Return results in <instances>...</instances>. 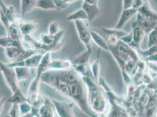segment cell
I'll use <instances>...</instances> for the list:
<instances>
[{"label":"cell","mask_w":157,"mask_h":117,"mask_svg":"<svg viewBox=\"0 0 157 117\" xmlns=\"http://www.w3.org/2000/svg\"><path fill=\"white\" fill-rule=\"evenodd\" d=\"M41 82L73 101L87 115L98 117L89 108L85 85L81 76L73 69L48 70L42 74Z\"/></svg>","instance_id":"1"},{"label":"cell","mask_w":157,"mask_h":117,"mask_svg":"<svg viewBox=\"0 0 157 117\" xmlns=\"http://www.w3.org/2000/svg\"><path fill=\"white\" fill-rule=\"evenodd\" d=\"M109 51L116 58L121 72L132 74L138 62L141 60L136 49L125 43L120 39L116 45H109Z\"/></svg>","instance_id":"2"},{"label":"cell","mask_w":157,"mask_h":117,"mask_svg":"<svg viewBox=\"0 0 157 117\" xmlns=\"http://www.w3.org/2000/svg\"><path fill=\"white\" fill-rule=\"evenodd\" d=\"M87 90V98L89 108L95 114L102 115L107 109V97L103 89L93 78L82 76Z\"/></svg>","instance_id":"3"},{"label":"cell","mask_w":157,"mask_h":117,"mask_svg":"<svg viewBox=\"0 0 157 117\" xmlns=\"http://www.w3.org/2000/svg\"><path fill=\"white\" fill-rule=\"evenodd\" d=\"M51 53H45L39 66L36 68L35 77L31 81L28 87L26 98L28 101L33 105H39L42 101L39 89L41 83V77L44 72L48 70V65L52 60Z\"/></svg>","instance_id":"4"},{"label":"cell","mask_w":157,"mask_h":117,"mask_svg":"<svg viewBox=\"0 0 157 117\" xmlns=\"http://www.w3.org/2000/svg\"><path fill=\"white\" fill-rule=\"evenodd\" d=\"M0 72L8 87L12 92V96L6 101L12 104H18L24 101H28L26 96L20 89L19 81L17 78L14 69L10 67L0 60Z\"/></svg>","instance_id":"5"},{"label":"cell","mask_w":157,"mask_h":117,"mask_svg":"<svg viewBox=\"0 0 157 117\" xmlns=\"http://www.w3.org/2000/svg\"><path fill=\"white\" fill-rule=\"evenodd\" d=\"M88 22H89L87 21L82 20L74 21L80 41L85 45L87 51H92L93 41L90 34V29L89 26Z\"/></svg>","instance_id":"6"},{"label":"cell","mask_w":157,"mask_h":117,"mask_svg":"<svg viewBox=\"0 0 157 117\" xmlns=\"http://www.w3.org/2000/svg\"><path fill=\"white\" fill-rule=\"evenodd\" d=\"M6 57L11 62H16L24 60L39 52L33 50H25L24 48L10 47L5 49Z\"/></svg>","instance_id":"7"},{"label":"cell","mask_w":157,"mask_h":117,"mask_svg":"<svg viewBox=\"0 0 157 117\" xmlns=\"http://www.w3.org/2000/svg\"><path fill=\"white\" fill-rule=\"evenodd\" d=\"M44 54L45 53H38L24 60L16 62H10L7 65L12 68H15L16 67H26L31 69H35L39 66Z\"/></svg>","instance_id":"8"},{"label":"cell","mask_w":157,"mask_h":117,"mask_svg":"<svg viewBox=\"0 0 157 117\" xmlns=\"http://www.w3.org/2000/svg\"><path fill=\"white\" fill-rule=\"evenodd\" d=\"M39 117H56V111L52 100L50 98L42 96V101L39 105Z\"/></svg>","instance_id":"9"},{"label":"cell","mask_w":157,"mask_h":117,"mask_svg":"<svg viewBox=\"0 0 157 117\" xmlns=\"http://www.w3.org/2000/svg\"><path fill=\"white\" fill-rule=\"evenodd\" d=\"M13 22H15L20 28L23 36H32L38 28V23L35 21H26L23 18H16Z\"/></svg>","instance_id":"10"},{"label":"cell","mask_w":157,"mask_h":117,"mask_svg":"<svg viewBox=\"0 0 157 117\" xmlns=\"http://www.w3.org/2000/svg\"><path fill=\"white\" fill-rule=\"evenodd\" d=\"M52 102L59 117H75L73 110V103H66L52 100Z\"/></svg>","instance_id":"11"},{"label":"cell","mask_w":157,"mask_h":117,"mask_svg":"<svg viewBox=\"0 0 157 117\" xmlns=\"http://www.w3.org/2000/svg\"><path fill=\"white\" fill-rule=\"evenodd\" d=\"M73 69V62L69 59H52L49 65L48 70H70Z\"/></svg>","instance_id":"12"},{"label":"cell","mask_w":157,"mask_h":117,"mask_svg":"<svg viewBox=\"0 0 157 117\" xmlns=\"http://www.w3.org/2000/svg\"><path fill=\"white\" fill-rule=\"evenodd\" d=\"M137 13L144 20L157 22V12L152 8L148 2H145L144 5L138 9Z\"/></svg>","instance_id":"13"},{"label":"cell","mask_w":157,"mask_h":117,"mask_svg":"<svg viewBox=\"0 0 157 117\" xmlns=\"http://www.w3.org/2000/svg\"><path fill=\"white\" fill-rule=\"evenodd\" d=\"M132 33L133 41L138 48L140 49V45L143 41L146 35L144 29L137 21L133 22L132 25Z\"/></svg>","instance_id":"14"},{"label":"cell","mask_w":157,"mask_h":117,"mask_svg":"<svg viewBox=\"0 0 157 117\" xmlns=\"http://www.w3.org/2000/svg\"><path fill=\"white\" fill-rule=\"evenodd\" d=\"M137 13V10L132 8L127 9H123L116 28L118 29H122L125 25L129 21V20H131Z\"/></svg>","instance_id":"15"},{"label":"cell","mask_w":157,"mask_h":117,"mask_svg":"<svg viewBox=\"0 0 157 117\" xmlns=\"http://www.w3.org/2000/svg\"><path fill=\"white\" fill-rule=\"evenodd\" d=\"M13 69L19 82L24 80H28L35 76V75H33V69L31 68L26 67H16Z\"/></svg>","instance_id":"16"},{"label":"cell","mask_w":157,"mask_h":117,"mask_svg":"<svg viewBox=\"0 0 157 117\" xmlns=\"http://www.w3.org/2000/svg\"><path fill=\"white\" fill-rule=\"evenodd\" d=\"M82 9H83L87 14L89 22L95 20L100 13L98 4H89L84 2L82 6Z\"/></svg>","instance_id":"17"},{"label":"cell","mask_w":157,"mask_h":117,"mask_svg":"<svg viewBox=\"0 0 157 117\" xmlns=\"http://www.w3.org/2000/svg\"><path fill=\"white\" fill-rule=\"evenodd\" d=\"M0 46L4 49L10 47H17L24 48L22 40H16L9 36H0Z\"/></svg>","instance_id":"18"},{"label":"cell","mask_w":157,"mask_h":117,"mask_svg":"<svg viewBox=\"0 0 157 117\" xmlns=\"http://www.w3.org/2000/svg\"><path fill=\"white\" fill-rule=\"evenodd\" d=\"M38 0H21V13L24 18L26 13H30L36 8Z\"/></svg>","instance_id":"19"},{"label":"cell","mask_w":157,"mask_h":117,"mask_svg":"<svg viewBox=\"0 0 157 117\" xmlns=\"http://www.w3.org/2000/svg\"><path fill=\"white\" fill-rule=\"evenodd\" d=\"M0 8L2 12L8 18L11 22H13L17 18L15 7L13 6H7L3 0H0Z\"/></svg>","instance_id":"20"},{"label":"cell","mask_w":157,"mask_h":117,"mask_svg":"<svg viewBox=\"0 0 157 117\" xmlns=\"http://www.w3.org/2000/svg\"><path fill=\"white\" fill-rule=\"evenodd\" d=\"M136 15V21L143 27L146 35H148V33L150 32L157 25V21H151L144 20L137 13Z\"/></svg>","instance_id":"21"},{"label":"cell","mask_w":157,"mask_h":117,"mask_svg":"<svg viewBox=\"0 0 157 117\" xmlns=\"http://www.w3.org/2000/svg\"><path fill=\"white\" fill-rule=\"evenodd\" d=\"M90 34L92 36V41L96 43L100 49L109 51V47L108 42L105 40L98 33L94 30L90 29Z\"/></svg>","instance_id":"22"},{"label":"cell","mask_w":157,"mask_h":117,"mask_svg":"<svg viewBox=\"0 0 157 117\" xmlns=\"http://www.w3.org/2000/svg\"><path fill=\"white\" fill-rule=\"evenodd\" d=\"M100 50L99 49L98 52V56L96 60L90 66V69L92 73V78L94 80V81L98 83L100 76Z\"/></svg>","instance_id":"23"},{"label":"cell","mask_w":157,"mask_h":117,"mask_svg":"<svg viewBox=\"0 0 157 117\" xmlns=\"http://www.w3.org/2000/svg\"><path fill=\"white\" fill-rule=\"evenodd\" d=\"M7 36L16 40H22L23 37L19 26L15 22H13L10 25L7 31Z\"/></svg>","instance_id":"24"},{"label":"cell","mask_w":157,"mask_h":117,"mask_svg":"<svg viewBox=\"0 0 157 117\" xmlns=\"http://www.w3.org/2000/svg\"><path fill=\"white\" fill-rule=\"evenodd\" d=\"M66 20L68 21H75L78 20L87 21H89V18L83 9H79L78 10L70 13L66 18Z\"/></svg>","instance_id":"25"},{"label":"cell","mask_w":157,"mask_h":117,"mask_svg":"<svg viewBox=\"0 0 157 117\" xmlns=\"http://www.w3.org/2000/svg\"><path fill=\"white\" fill-rule=\"evenodd\" d=\"M36 8L44 10H56L54 0H38Z\"/></svg>","instance_id":"26"},{"label":"cell","mask_w":157,"mask_h":117,"mask_svg":"<svg viewBox=\"0 0 157 117\" xmlns=\"http://www.w3.org/2000/svg\"><path fill=\"white\" fill-rule=\"evenodd\" d=\"M103 32L109 35H114L117 37L118 38L121 39L122 37L127 35L128 32H127L123 29H118L117 28H101Z\"/></svg>","instance_id":"27"},{"label":"cell","mask_w":157,"mask_h":117,"mask_svg":"<svg viewBox=\"0 0 157 117\" xmlns=\"http://www.w3.org/2000/svg\"><path fill=\"white\" fill-rule=\"evenodd\" d=\"M139 53L144 58L155 55L157 53V45L148 47L145 50H139Z\"/></svg>","instance_id":"28"},{"label":"cell","mask_w":157,"mask_h":117,"mask_svg":"<svg viewBox=\"0 0 157 117\" xmlns=\"http://www.w3.org/2000/svg\"><path fill=\"white\" fill-rule=\"evenodd\" d=\"M148 47L157 45V25L156 26L148 33Z\"/></svg>","instance_id":"29"},{"label":"cell","mask_w":157,"mask_h":117,"mask_svg":"<svg viewBox=\"0 0 157 117\" xmlns=\"http://www.w3.org/2000/svg\"><path fill=\"white\" fill-rule=\"evenodd\" d=\"M19 108L22 116L31 112L33 105L30 104L28 101H24L19 104Z\"/></svg>","instance_id":"30"},{"label":"cell","mask_w":157,"mask_h":117,"mask_svg":"<svg viewBox=\"0 0 157 117\" xmlns=\"http://www.w3.org/2000/svg\"><path fill=\"white\" fill-rule=\"evenodd\" d=\"M60 31V26L59 22L57 21H53L48 27V33L52 36L56 35Z\"/></svg>","instance_id":"31"},{"label":"cell","mask_w":157,"mask_h":117,"mask_svg":"<svg viewBox=\"0 0 157 117\" xmlns=\"http://www.w3.org/2000/svg\"><path fill=\"white\" fill-rule=\"evenodd\" d=\"M8 116L9 117H20L21 116L19 104H13L8 112Z\"/></svg>","instance_id":"32"},{"label":"cell","mask_w":157,"mask_h":117,"mask_svg":"<svg viewBox=\"0 0 157 117\" xmlns=\"http://www.w3.org/2000/svg\"><path fill=\"white\" fill-rule=\"evenodd\" d=\"M56 11H62L64 9H65L69 4H68L65 0H54Z\"/></svg>","instance_id":"33"},{"label":"cell","mask_w":157,"mask_h":117,"mask_svg":"<svg viewBox=\"0 0 157 117\" xmlns=\"http://www.w3.org/2000/svg\"><path fill=\"white\" fill-rule=\"evenodd\" d=\"M0 22L2 24V25L5 28L6 32L8 30V28L10 26V25L11 24V21L8 19V18L7 17V16L2 13L1 15H0Z\"/></svg>","instance_id":"34"},{"label":"cell","mask_w":157,"mask_h":117,"mask_svg":"<svg viewBox=\"0 0 157 117\" xmlns=\"http://www.w3.org/2000/svg\"><path fill=\"white\" fill-rule=\"evenodd\" d=\"M144 3H145L144 0H134L132 8L138 10L139 8H140L144 5Z\"/></svg>","instance_id":"35"},{"label":"cell","mask_w":157,"mask_h":117,"mask_svg":"<svg viewBox=\"0 0 157 117\" xmlns=\"http://www.w3.org/2000/svg\"><path fill=\"white\" fill-rule=\"evenodd\" d=\"M134 0H123V9H130L132 8Z\"/></svg>","instance_id":"36"},{"label":"cell","mask_w":157,"mask_h":117,"mask_svg":"<svg viewBox=\"0 0 157 117\" xmlns=\"http://www.w3.org/2000/svg\"><path fill=\"white\" fill-rule=\"evenodd\" d=\"M144 60L146 62H153L157 63V53L144 58Z\"/></svg>","instance_id":"37"},{"label":"cell","mask_w":157,"mask_h":117,"mask_svg":"<svg viewBox=\"0 0 157 117\" xmlns=\"http://www.w3.org/2000/svg\"><path fill=\"white\" fill-rule=\"evenodd\" d=\"M6 102V98L2 97L0 98V113L2 110V109L4 108V104H5Z\"/></svg>","instance_id":"38"},{"label":"cell","mask_w":157,"mask_h":117,"mask_svg":"<svg viewBox=\"0 0 157 117\" xmlns=\"http://www.w3.org/2000/svg\"><path fill=\"white\" fill-rule=\"evenodd\" d=\"M83 1L85 2H86L89 4H97L96 0H83Z\"/></svg>","instance_id":"39"},{"label":"cell","mask_w":157,"mask_h":117,"mask_svg":"<svg viewBox=\"0 0 157 117\" xmlns=\"http://www.w3.org/2000/svg\"><path fill=\"white\" fill-rule=\"evenodd\" d=\"M66 2L68 4H71V3H72V2H75V1H76V0H65Z\"/></svg>","instance_id":"40"},{"label":"cell","mask_w":157,"mask_h":117,"mask_svg":"<svg viewBox=\"0 0 157 117\" xmlns=\"http://www.w3.org/2000/svg\"><path fill=\"white\" fill-rule=\"evenodd\" d=\"M153 91H154V92L155 93V94L157 96V89H155V90H153Z\"/></svg>","instance_id":"41"},{"label":"cell","mask_w":157,"mask_h":117,"mask_svg":"<svg viewBox=\"0 0 157 117\" xmlns=\"http://www.w3.org/2000/svg\"><path fill=\"white\" fill-rule=\"evenodd\" d=\"M2 11H1V8H0V15H1V14L2 13Z\"/></svg>","instance_id":"42"},{"label":"cell","mask_w":157,"mask_h":117,"mask_svg":"<svg viewBox=\"0 0 157 117\" xmlns=\"http://www.w3.org/2000/svg\"><path fill=\"white\" fill-rule=\"evenodd\" d=\"M96 4H98V0H96Z\"/></svg>","instance_id":"43"}]
</instances>
